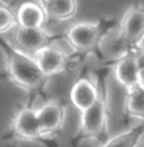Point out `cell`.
I'll return each mask as SVG.
<instances>
[{
    "label": "cell",
    "mask_w": 144,
    "mask_h": 147,
    "mask_svg": "<svg viewBox=\"0 0 144 147\" xmlns=\"http://www.w3.org/2000/svg\"><path fill=\"white\" fill-rule=\"evenodd\" d=\"M0 50L7 61L10 80L28 93H41L47 84L48 76L41 70L34 57L20 51L5 37L0 36Z\"/></svg>",
    "instance_id": "1"
},
{
    "label": "cell",
    "mask_w": 144,
    "mask_h": 147,
    "mask_svg": "<svg viewBox=\"0 0 144 147\" xmlns=\"http://www.w3.org/2000/svg\"><path fill=\"white\" fill-rule=\"evenodd\" d=\"M81 113L80 134L82 138L97 140L100 136L106 134L108 132V110H106V100L101 94L92 107Z\"/></svg>",
    "instance_id": "2"
},
{
    "label": "cell",
    "mask_w": 144,
    "mask_h": 147,
    "mask_svg": "<svg viewBox=\"0 0 144 147\" xmlns=\"http://www.w3.org/2000/svg\"><path fill=\"white\" fill-rule=\"evenodd\" d=\"M121 34L133 51L144 43V4H133L127 9L119 24Z\"/></svg>",
    "instance_id": "3"
},
{
    "label": "cell",
    "mask_w": 144,
    "mask_h": 147,
    "mask_svg": "<svg viewBox=\"0 0 144 147\" xmlns=\"http://www.w3.org/2000/svg\"><path fill=\"white\" fill-rule=\"evenodd\" d=\"M9 41L30 56H34L37 52L51 46L50 36L42 28H25L19 24H15L11 28Z\"/></svg>",
    "instance_id": "4"
},
{
    "label": "cell",
    "mask_w": 144,
    "mask_h": 147,
    "mask_svg": "<svg viewBox=\"0 0 144 147\" xmlns=\"http://www.w3.org/2000/svg\"><path fill=\"white\" fill-rule=\"evenodd\" d=\"M67 41L78 52H87L99 45L101 39V28L99 23L80 22L70 27L66 33Z\"/></svg>",
    "instance_id": "5"
},
{
    "label": "cell",
    "mask_w": 144,
    "mask_h": 147,
    "mask_svg": "<svg viewBox=\"0 0 144 147\" xmlns=\"http://www.w3.org/2000/svg\"><path fill=\"white\" fill-rule=\"evenodd\" d=\"M13 132L22 140L41 141L43 138L37 110L29 107L19 110L13 121Z\"/></svg>",
    "instance_id": "6"
},
{
    "label": "cell",
    "mask_w": 144,
    "mask_h": 147,
    "mask_svg": "<svg viewBox=\"0 0 144 147\" xmlns=\"http://www.w3.org/2000/svg\"><path fill=\"white\" fill-rule=\"evenodd\" d=\"M99 98L100 91L97 85L87 78L78 79L70 91L71 103L80 112H84L90 107H92Z\"/></svg>",
    "instance_id": "7"
},
{
    "label": "cell",
    "mask_w": 144,
    "mask_h": 147,
    "mask_svg": "<svg viewBox=\"0 0 144 147\" xmlns=\"http://www.w3.org/2000/svg\"><path fill=\"white\" fill-rule=\"evenodd\" d=\"M38 119L43 136L56 133L65 121V108L57 102H48L38 110Z\"/></svg>",
    "instance_id": "8"
},
{
    "label": "cell",
    "mask_w": 144,
    "mask_h": 147,
    "mask_svg": "<svg viewBox=\"0 0 144 147\" xmlns=\"http://www.w3.org/2000/svg\"><path fill=\"white\" fill-rule=\"evenodd\" d=\"M114 75L119 84L125 90L140 84L139 80V70H138V62L135 51H131L127 56L115 62Z\"/></svg>",
    "instance_id": "9"
},
{
    "label": "cell",
    "mask_w": 144,
    "mask_h": 147,
    "mask_svg": "<svg viewBox=\"0 0 144 147\" xmlns=\"http://www.w3.org/2000/svg\"><path fill=\"white\" fill-rule=\"evenodd\" d=\"M33 57L41 67V70L48 78L52 75H56L58 72H62L68 63L66 55L52 46H48V47L37 52Z\"/></svg>",
    "instance_id": "10"
},
{
    "label": "cell",
    "mask_w": 144,
    "mask_h": 147,
    "mask_svg": "<svg viewBox=\"0 0 144 147\" xmlns=\"http://www.w3.org/2000/svg\"><path fill=\"white\" fill-rule=\"evenodd\" d=\"M99 46L101 51H102V53L109 60H113L114 62L119 61L124 56H127L129 52L133 51L129 47V45L127 43L119 27L116 29L111 30V32H109L106 36L101 37Z\"/></svg>",
    "instance_id": "11"
},
{
    "label": "cell",
    "mask_w": 144,
    "mask_h": 147,
    "mask_svg": "<svg viewBox=\"0 0 144 147\" xmlns=\"http://www.w3.org/2000/svg\"><path fill=\"white\" fill-rule=\"evenodd\" d=\"M46 10L41 4L25 1L18 8L15 13L17 24L25 28H42L46 19Z\"/></svg>",
    "instance_id": "12"
},
{
    "label": "cell",
    "mask_w": 144,
    "mask_h": 147,
    "mask_svg": "<svg viewBox=\"0 0 144 147\" xmlns=\"http://www.w3.org/2000/svg\"><path fill=\"white\" fill-rule=\"evenodd\" d=\"M46 14L57 20H70L76 15V0H39Z\"/></svg>",
    "instance_id": "13"
},
{
    "label": "cell",
    "mask_w": 144,
    "mask_h": 147,
    "mask_svg": "<svg viewBox=\"0 0 144 147\" xmlns=\"http://www.w3.org/2000/svg\"><path fill=\"white\" fill-rule=\"evenodd\" d=\"M124 107L129 117L144 122V86L142 84L127 90Z\"/></svg>",
    "instance_id": "14"
},
{
    "label": "cell",
    "mask_w": 144,
    "mask_h": 147,
    "mask_svg": "<svg viewBox=\"0 0 144 147\" xmlns=\"http://www.w3.org/2000/svg\"><path fill=\"white\" fill-rule=\"evenodd\" d=\"M144 136V122H139L138 124L130 127L118 136L106 141L100 147H138L139 142Z\"/></svg>",
    "instance_id": "15"
},
{
    "label": "cell",
    "mask_w": 144,
    "mask_h": 147,
    "mask_svg": "<svg viewBox=\"0 0 144 147\" xmlns=\"http://www.w3.org/2000/svg\"><path fill=\"white\" fill-rule=\"evenodd\" d=\"M17 24V17L9 7L0 5V34L10 32L11 28Z\"/></svg>",
    "instance_id": "16"
},
{
    "label": "cell",
    "mask_w": 144,
    "mask_h": 147,
    "mask_svg": "<svg viewBox=\"0 0 144 147\" xmlns=\"http://www.w3.org/2000/svg\"><path fill=\"white\" fill-rule=\"evenodd\" d=\"M137 62H138V70H139V80L140 84L144 86V46L135 50Z\"/></svg>",
    "instance_id": "17"
},
{
    "label": "cell",
    "mask_w": 144,
    "mask_h": 147,
    "mask_svg": "<svg viewBox=\"0 0 144 147\" xmlns=\"http://www.w3.org/2000/svg\"><path fill=\"white\" fill-rule=\"evenodd\" d=\"M4 147H15V145H14V142H13V141L8 140L7 142L4 143Z\"/></svg>",
    "instance_id": "18"
},
{
    "label": "cell",
    "mask_w": 144,
    "mask_h": 147,
    "mask_svg": "<svg viewBox=\"0 0 144 147\" xmlns=\"http://www.w3.org/2000/svg\"><path fill=\"white\" fill-rule=\"evenodd\" d=\"M0 5H3V7H8V3H5L4 0H0Z\"/></svg>",
    "instance_id": "19"
}]
</instances>
